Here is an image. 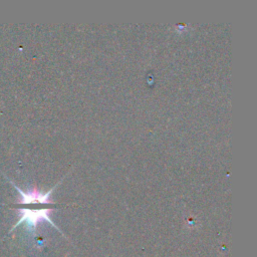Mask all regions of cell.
Segmentation results:
<instances>
[{
    "label": "cell",
    "instance_id": "6da1fadb",
    "mask_svg": "<svg viewBox=\"0 0 257 257\" xmlns=\"http://www.w3.org/2000/svg\"><path fill=\"white\" fill-rule=\"evenodd\" d=\"M18 215H19V220L17 221V223L12 227V229L10 230V232L12 230H14L16 227H18L20 224L24 223L26 225L27 230H29L30 233L34 234L36 227L39 223L46 221L48 222L50 225H52L53 227H55L57 230H59L57 228V226L52 222V220L50 219V214L52 213L53 209L52 208H38V209H31V208H17L16 209Z\"/></svg>",
    "mask_w": 257,
    "mask_h": 257
},
{
    "label": "cell",
    "instance_id": "7a4b0ae2",
    "mask_svg": "<svg viewBox=\"0 0 257 257\" xmlns=\"http://www.w3.org/2000/svg\"><path fill=\"white\" fill-rule=\"evenodd\" d=\"M11 183V185L17 190L19 196H20V199L19 201L17 202V204H20V205H29V204H40V205H43V204H53L52 200L50 199V196L53 192V190L57 187L58 184H56L53 188H51L48 192H41L39 191L37 188H32L30 190H27V191H23L21 190L19 187H17L12 181H9Z\"/></svg>",
    "mask_w": 257,
    "mask_h": 257
}]
</instances>
